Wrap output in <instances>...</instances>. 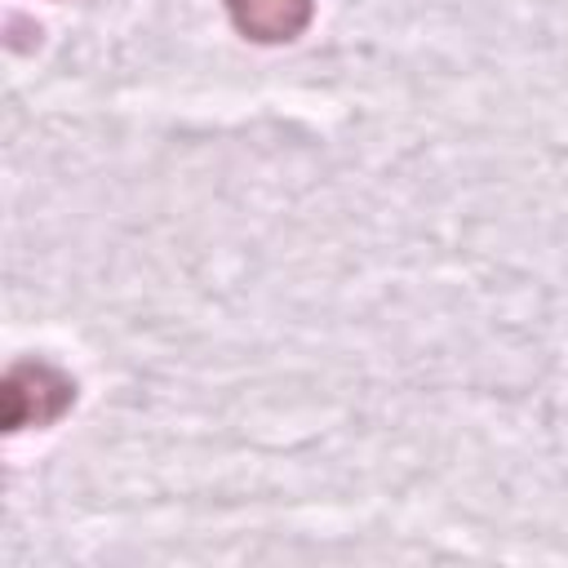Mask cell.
<instances>
[{"label":"cell","instance_id":"cell-1","mask_svg":"<svg viewBox=\"0 0 568 568\" xmlns=\"http://www.w3.org/2000/svg\"><path fill=\"white\" fill-rule=\"evenodd\" d=\"M0 399H4V430L9 435L27 430V426H53L62 413H71L75 382L44 359H22L4 373Z\"/></svg>","mask_w":568,"mask_h":568},{"label":"cell","instance_id":"cell-2","mask_svg":"<svg viewBox=\"0 0 568 568\" xmlns=\"http://www.w3.org/2000/svg\"><path fill=\"white\" fill-rule=\"evenodd\" d=\"M226 13L253 44H288L306 31L315 0H226Z\"/></svg>","mask_w":568,"mask_h":568}]
</instances>
